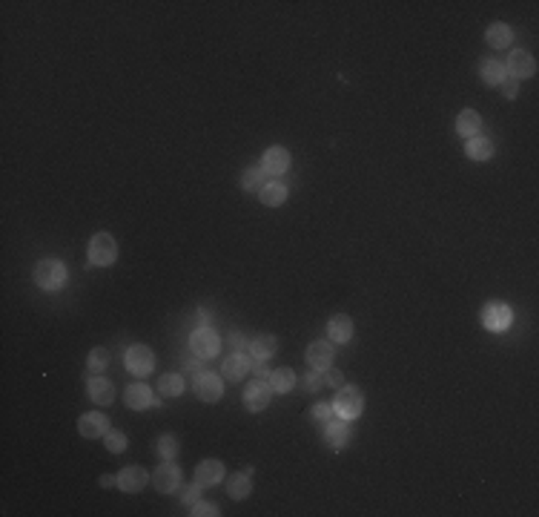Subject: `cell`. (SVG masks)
<instances>
[{
    "label": "cell",
    "mask_w": 539,
    "mask_h": 517,
    "mask_svg": "<svg viewBox=\"0 0 539 517\" xmlns=\"http://www.w3.org/2000/svg\"><path fill=\"white\" fill-rule=\"evenodd\" d=\"M365 411V397L358 388L353 385H345L339 388V394L333 399V414H339V419H356L358 414Z\"/></svg>",
    "instance_id": "6da1fadb"
},
{
    "label": "cell",
    "mask_w": 539,
    "mask_h": 517,
    "mask_svg": "<svg viewBox=\"0 0 539 517\" xmlns=\"http://www.w3.org/2000/svg\"><path fill=\"white\" fill-rule=\"evenodd\" d=\"M67 276L69 273L58 258H43V262L35 267V282L43 290H60L63 285H67Z\"/></svg>",
    "instance_id": "7a4b0ae2"
},
{
    "label": "cell",
    "mask_w": 539,
    "mask_h": 517,
    "mask_svg": "<svg viewBox=\"0 0 539 517\" xmlns=\"http://www.w3.org/2000/svg\"><path fill=\"white\" fill-rule=\"evenodd\" d=\"M118 258V245L109 233H95L89 241V262L98 267H109Z\"/></svg>",
    "instance_id": "3957f363"
},
{
    "label": "cell",
    "mask_w": 539,
    "mask_h": 517,
    "mask_svg": "<svg viewBox=\"0 0 539 517\" xmlns=\"http://www.w3.org/2000/svg\"><path fill=\"white\" fill-rule=\"evenodd\" d=\"M126 368H129V374H135V377H146V374H152V368H155V357H152V351L146 348V345H133L126 351Z\"/></svg>",
    "instance_id": "277c9868"
},
{
    "label": "cell",
    "mask_w": 539,
    "mask_h": 517,
    "mask_svg": "<svg viewBox=\"0 0 539 517\" xmlns=\"http://www.w3.org/2000/svg\"><path fill=\"white\" fill-rule=\"evenodd\" d=\"M218 333H212L209 328H198V331H192V336H190V348H192V353L195 357H201V360H212L218 353Z\"/></svg>",
    "instance_id": "5b68a950"
},
{
    "label": "cell",
    "mask_w": 539,
    "mask_h": 517,
    "mask_svg": "<svg viewBox=\"0 0 539 517\" xmlns=\"http://www.w3.org/2000/svg\"><path fill=\"white\" fill-rule=\"evenodd\" d=\"M482 325L488 331H496V333L508 331V325H511V308L505 302H488L485 311H482Z\"/></svg>",
    "instance_id": "8992f818"
},
{
    "label": "cell",
    "mask_w": 539,
    "mask_h": 517,
    "mask_svg": "<svg viewBox=\"0 0 539 517\" xmlns=\"http://www.w3.org/2000/svg\"><path fill=\"white\" fill-rule=\"evenodd\" d=\"M270 399H273V385L264 380H255L244 388V406H247V411H264L270 406Z\"/></svg>",
    "instance_id": "52a82bcc"
},
{
    "label": "cell",
    "mask_w": 539,
    "mask_h": 517,
    "mask_svg": "<svg viewBox=\"0 0 539 517\" xmlns=\"http://www.w3.org/2000/svg\"><path fill=\"white\" fill-rule=\"evenodd\" d=\"M505 72L514 75V80H522V78H534L536 75V60L531 58V52H511L508 63H505Z\"/></svg>",
    "instance_id": "ba28073f"
},
{
    "label": "cell",
    "mask_w": 539,
    "mask_h": 517,
    "mask_svg": "<svg viewBox=\"0 0 539 517\" xmlns=\"http://www.w3.org/2000/svg\"><path fill=\"white\" fill-rule=\"evenodd\" d=\"M152 483H155V489H158L161 494H172L178 486H181V468H178V465H170V460H167L164 465L155 468Z\"/></svg>",
    "instance_id": "9c48e42d"
},
{
    "label": "cell",
    "mask_w": 539,
    "mask_h": 517,
    "mask_svg": "<svg viewBox=\"0 0 539 517\" xmlns=\"http://www.w3.org/2000/svg\"><path fill=\"white\" fill-rule=\"evenodd\" d=\"M224 391L221 385V377L218 374H207V371H201V374H195V394H198L204 402H216Z\"/></svg>",
    "instance_id": "30bf717a"
},
{
    "label": "cell",
    "mask_w": 539,
    "mask_h": 517,
    "mask_svg": "<svg viewBox=\"0 0 539 517\" xmlns=\"http://www.w3.org/2000/svg\"><path fill=\"white\" fill-rule=\"evenodd\" d=\"M261 167L267 175H284L290 170V153L284 147H270L261 158Z\"/></svg>",
    "instance_id": "8fae6325"
},
{
    "label": "cell",
    "mask_w": 539,
    "mask_h": 517,
    "mask_svg": "<svg viewBox=\"0 0 539 517\" xmlns=\"http://www.w3.org/2000/svg\"><path fill=\"white\" fill-rule=\"evenodd\" d=\"M78 431L84 434L87 440H95V437H104V434L109 431V419L104 414H84L78 419Z\"/></svg>",
    "instance_id": "7c38bea8"
},
{
    "label": "cell",
    "mask_w": 539,
    "mask_h": 517,
    "mask_svg": "<svg viewBox=\"0 0 539 517\" xmlns=\"http://www.w3.org/2000/svg\"><path fill=\"white\" fill-rule=\"evenodd\" d=\"M146 472L141 465H126V468H121V474H118V486L124 489V492H129V494H135V492H141L144 486H146Z\"/></svg>",
    "instance_id": "4fadbf2b"
},
{
    "label": "cell",
    "mask_w": 539,
    "mask_h": 517,
    "mask_svg": "<svg viewBox=\"0 0 539 517\" xmlns=\"http://www.w3.org/2000/svg\"><path fill=\"white\" fill-rule=\"evenodd\" d=\"M304 357H307L310 368L324 371V368H330V362H333V345L330 342H310Z\"/></svg>",
    "instance_id": "5bb4252c"
},
{
    "label": "cell",
    "mask_w": 539,
    "mask_h": 517,
    "mask_svg": "<svg viewBox=\"0 0 539 517\" xmlns=\"http://www.w3.org/2000/svg\"><path fill=\"white\" fill-rule=\"evenodd\" d=\"M126 406L135 408V411H141V408L158 406V399L152 397V391H150V388H146L144 382H138V385H129V388H126Z\"/></svg>",
    "instance_id": "9a60e30c"
},
{
    "label": "cell",
    "mask_w": 539,
    "mask_h": 517,
    "mask_svg": "<svg viewBox=\"0 0 539 517\" xmlns=\"http://www.w3.org/2000/svg\"><path fill=\"white\" fill-rule=\"evenodd\" d=\"M195 480L201 486H216V483L224 480V463L221 460H204L198 468H195Z\"/></svg>",
    "instance_id": "2e32d148"
},
{
    "label": "cell",
    "mask_w": 539,
    "mask_h": 517,
    "mask_svg": "<svg viewBox=\"0 0 539 517\" xmlns=\"http://www.w3.org/2000/svg\"><path fill=\"white\" fill-rule=\"evenodd\" d=\"M479 75H482V80H485L488 87H502L505 80H508V72H505V63H502V60H496V58L482 60Z\"/></svg>",
    "instance_id": "e0dca14e"
},
{
    "label": "cell",
    "mask_w": 539,
    "mask_h": 517,
    "mask_svg": "<svg viewBox=\"0 0 539 517\" xmlns=\"http://www.w3.org/2000/svg\"><path fill=\"white\" fill-rule=\"evenodd\" d=\"M250 368H253V362L244 357V353H233V357L224 360V377L230 382H241L244 377L250 374Z\"/></svg>",
    "instance_id": "ac0fdd59"
},
{
    "label": "cell",
    "mask_w": 539,
    "mask_h": 517,
    "mask_svg": "<svg viewBox=\"0 0 539 517\" xmlns=\"http://www.w3.org/2000/svg\"><path fill=\"white\" fill-rule=\"evenodd\" d=\"M479 126H482V118H479L477 109H462L459 118H456V133L465 135V138L479 135Z\"/></svg>",
    "instance_id": "d6986e66"
},
{
    "label": "cell",
    "mask_w": 539,
    "mask_h": 517,
    "mask_svg": "<svg viewBox=\"0 0 539 517\" xmlns=\"http://www.w3.org/2000/svg\"><path fill=\"white\" fill-rule=\"evenodd\" d=\"M258 199H261V204H264V207H279V204L287 201V187L282 182H267L264 187L258 190Z\"/></svg>",
    "instance_id": "ffe728a7"
},
{
    "label": "cell",
    "mask_w": 539,
    "mask_h": 517,
    "mask_svg": "<svg viewBox=\"0 0 539 517\" xmlns=\"http://www.w3.org/2000/svg\"><path fill=\"white\" fill-rule=\"evenodd\" d=\"M328 333H330V339L333 342H347V339L353 336V319L350 316H345V314H339V316H333L330 322H328Z\"/></svg>",
    "instance_id": "44dd1931"
},
{
    "label": "cell",
    "mask_w": 539,
    "mask_h": 517,
    "mask_svg": "<svg viewBox=\"0 0 539 517\" xmlns=\"http://www.w3.org/2000/svg\"><path fill=\"white\" fill-rule=\"evenodd\" d=\"M250 492H253L250 472H238V474H230V477H227V494H230L233 500L250 497Z\"/></svg>",
    "instance_id": "7402d4cb"
},
{
    "label": "cell",
    "mask_w": 539,
    "mask_h": 517,
    "mask_svg": "<svg viewBox=\"0 0 539 517\" xmlns=\"http://www.w3.org/2000/svg\"><path fill=\"white\" fill-rule=\"evenodd\" d=\"M89 397L98 402V406H109V402L115 399V388H112V382L104 380V377H92L89 380Z\"/></svg>",
    "instance_id": "603a6c76"
},
{
    "label": "cell",
    "mask_w": 539,
    "mask_h": 517,
    "mask_svg": "<svg viewBox=\"0 0 539 517\" xmlns=\"http://www.w3.org/2000/svg\"><path fill=\"white\" fill-rule=\"evenodd\" d=\"M465 153L473 161H488V158L494 155V144H491V138H485V135H473L465 144Z\"/></svg>",
    "instance_id": "cb8c5ba5"
},
{
    "label": "cell",
    "mask_w": 539,
    "mask_h": 517,
    "mask_svg": "<svg viewBox=\"0 0 539 517\" xmlns=\"http://www.w3.org/2000/svg\"><path fill=\"white\" fill-rule=\"evenodd\" d=\"M324 440L330 443V448H345L347 446V440H350V431H347V426L345 423H339V419H330L328 426H324Z\"/></svg>",
    "instance_id": "d4e9b609"
},
{
    "label": "cell",
    "mask_w": 539,
    "mask_h": 517,
    "mask_svg": "<svg viewBox=\"0 0 539 517\" xmlns=\"http://www.w3.org/2000/svg\"><path fill=\"white\" fill-rule=\"evenodd\" d=\"M511 38H514V32H511L508 23H494L491 29H488V35H485L488 46H494V50H505V46H511Z\"/></svg>",
    "instance_id": "484cf974"
},
{
    "label": "cell",
    "mask_w": 539,
    "mask_h": 517,
    "mask_svg": "<svg viewBox=\"0 0 539 517\" xmlns=\"http://www.w3.org/2000/svg\"><path fill=\"white\" fill-rule=\"evenodd\" d=\"M275 348H279V342H275V336H255L253 342H250V353L255 360H261V362H267L273 353H275Z\"/></svg>",
    "instance_id": "4316f807"
},
{
    "label": "cell",
    "mask_w": 539,
    "mask_h": 517,
    "mask_svg": "<svg viewBox=\"0 0 539 517\" xmlns=\"http://www.w3.org/2000/svg\"><path fill=\"white\" fill-rule=\"evenodd\" d=\"M158 391H161V397H181L184 394L181 374H164L158 380Z\"/></svg>",
    "instance_id": "83f0119b"
},
{
    "label": "cell",
    "mask_w": 539,
    "mask_h": 517,
    "mask_svg": "<svg viewBox=\"0 0 539 517\" xmlns=\"http://www.w3.org/2000/svg\"><path fill=\"white\" fill-rule=\"evenodd\" d=\"M267 184V173H264V167H247V170H244V175H241V187L244 190H261V187H264Z\"/></svg>",
    "instance_id": "f1b7e54d"
},
{
    "label": "cell",
    "mask_w": 539,
    "mask_h": 517,
    "mask_svg": "<svg viewBox=\"0 0 539 517\" xmlns=\"http://www.w3.org/2000/svg\"><path fill=\"white\" fill-rule=\"evenodd\" d=\"M270 385H273V391H290L293 385H296V371L293 368H279V371H273L270 374Z\"/></svg>",
    "instance_id": "f546056e"
},
{
    "label": "cell",
    "mask_w": 539,
    "mask_h": 517,
    "mask_svg": "<svg viewBox=\"0 0 539 517\" xmlns=\"http://www.w3.org/2000/svg\"><path fill=\"white\" fill-rule=\"evenodd\" d=\"M104 443H106V448L112 451V454H121V451L126 448V434H124V431H115V428H109V431L104 434Z\"/></svg>",
    "instance_id": "4dcf8cb0"
},
{
    "label": "cell",
    "mask_w": 539,
    "mask_h": 517,
    "mask_svg": "<svg viewBox=\"0 0 539 517\" xmlns=\"http://www.w3.org/2000/svg\"><path fill=\"white\" fill-rule=\"evenodd\" d=\"M158 454L164 460H172L178 454V437L175 434H164V437L158 440Z\"/></svg>",
    "instance_id": "1f68e13d"
},
{
    "label": "cell",
    "mask_w": 539,
    "mask_h": 517,
    "mask_svg": "<svg viewBox=\"0 0 539 517\" xmlns=\"http://www.w3.org/2000/svg\"><path fill=\"white\" fill-rule=\"evenodd\" d=\"M109 365V351L106 348H95L92 353H89V368L92 371H104Z\"/></svg>",
    "instance_id": "d6a6232c"
},
{
    "label": "cell",
    "mask_w": 539,
    "mask_h": 517,
    "mask_svg": "<svg viewBox=\"0 0 539 517\" xmlns=\"http://www.w3.org/2000/svg\"><path fill=\"white\" fill-rule=\"evenodd\" d=\"M301 385H304V391H319V388L324 385V374H321V371H310V374L301 380Z\"/></svg>",
    "instance_id": "836d02e7"
},
{
    "label": "cell",
    "mask_w": 539,
    "mask_h": 517,
    "mask_svg": "<svg viewBox=\"0 0 539 517\" xmlns=\"http://www.w3.org/2000/svg\"><path fill=\"white\" fill-rule=\"evenodd\" d=\"M310 414H313L316 423H324V426H328L330 419H333V406H324V402H319V406H313V411H310Z\"/></svg>",
    "instance_id": "e575fe53"
},
{
    "label": "cell",
    "mask_w": 539,
    "mask_h": 517,
    "mask_svg": "<svg viewBox=\"0 0 539 517\" xmlns=\"http://www.w3.org/2000/svg\"><path fill=\"white\" fill-rule=\"evenodd\" d=\"M192 517H216L218 514V506L216 503H201V500H198V503H192V512H190Z\"/></svg>",
    "instance_id": "d590c367"
},
{
    "label": "cell",
    "mask_w": 539,
    "mask_h": 517,
    "mask_svg": "<svg viewBox=\"0 0 539 517\" xmlns=\"http://www.w3.org/2000/svg\"><path fill=\"white\" fill-rule=\"evenodd\" d=\"M198 497H201V483L195 480V486H187V492H184V503L192 506V503H198Z\"/></svg>",
    "instance_id": "8d00e7d4"
},
{
    "label": "cell",
    "mask_w": 539,
    "mask_h": 517,
    "mask_svg": "<svg viewBox=\"0 0 539 517\" xmlns=\"http://www.w3.org/2000/svg\"><path fill=\"white\" fill-rule=\"evenodd\" d=\"M324 382L333 385L339 391V388H345V374H341V371H328V374H324Z\"/></svg>",
    "instance_id": "74e56055"
},
{
    "label": "cell",
    "mask_w": 539,
    "mask_h": 517,
    "mask_svg": "<svg viewBox=\"0 0 539 517\" xmlns=\"http://www.w3.org/2000/svg\"><path fill=\"white\" fill-rule=\"evenodd\" d=\"M227 342H230L233 351H247V339H244L241 333H230V339H227Z\"/></svg>",
    "instance_id": "f35d334b"
},
{
    "label": "cell",
    "mask_w": 539,
    "mask_h": 517,
    "mask_svg": "<svg viewBox=\"0 0 539 517\" xmlns=\"http://www.w3.org/2000/svg\"><path fill=\"white\" fill-rule=\"evenodd\" d=\"M502 89H505V95H508V98H516V80H514V78H511V80H505Z\"/></svg>",
    "instance_id": "ab89813d"
},
{
    "label": "cell",
    "mask_w": 539,
    "mask_h": 517,
    "mask_svg": "<svg viewBox=\"0 0 539 517\" xmlns=\"http://www.w3.org/2000/svg\"><path fill=\"white\" fill-rule=\"evenodd\" d=\"M253 371H255V374H258V380H264V377H270V374H267V365H264V362H261V360H255V362H253Z\"/></svg>",
    "instance_id": "60d3db41"
},
{
    "label": "cell",
    "mask_w": 539,
    "mask_h": 517,
    "mask_svg": "<svg viewBox=\"0 0 539 517\" xmlns=\"http://www.w3.org/2000/svg\"><path fill=\"white\" fill-rule=\"evenodd\" d=\"M184 368H187V371H195V374H201V357H198V360H187Z\"/></svg>",
    "instance_id": "b9f144b4"
},
{
    "label": "cell",
    "mask_w": 539,
    "mask_h": 517,
    "mask_svg": "<svg viewBox=\"0 0 539 517\" xmlns=\"http://www.w3.org/2000/svg\"><path fill=\"white\" fill-rule=\"evenodd\" d=\"M115 483H118V477H112V474H104V477H101V486H106V489L115 486Z\"/></svg>",
    "instance_id": "7bdbcfd3"
},
{
    "label": "cell",
    "mask_w": 539,
    "mask_h": 517,
    "mask_svg": "<svg viewBox=\"0 0 539 517\" xmlns=\"http://www.w3.org/2000/svg\"><path fill=\"white\" fill-rule=\"evenodd\" d=\"M198 322H201V325H207V322H209V314H207V311H201V314H198Z\"/></svg>",
    "instance_id": "ee69618b"
}]
</instances>
